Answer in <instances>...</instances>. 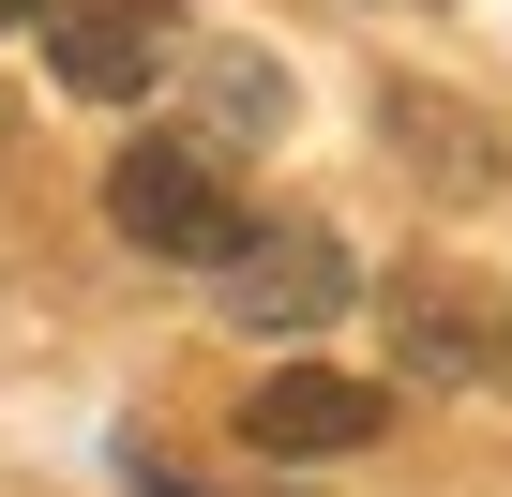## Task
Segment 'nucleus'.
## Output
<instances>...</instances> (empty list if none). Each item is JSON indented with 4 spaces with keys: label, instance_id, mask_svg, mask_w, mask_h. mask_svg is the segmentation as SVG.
<instances>
[{
    "label": "nucleus",
    "instance_id": "nucleus-1",
    "mask_svg": "<svg viewBox=\"0 0 512 497\" xmlns=\"http://www.w3.org/2000/svg\"><path fill=\"white\" fill-rule=\"evenodd\" d=\"M377 317H392V377H422V392H497L512 377V302L452 257L377 272Z\"/></svg>",
    "mask_w": 512,
    "mask_h": 497
},
{
    "label": "nucleus",
    "instance_id": "nucleus-2",
    "mask_svg": "<svg viewBox=\"0 0 512 497\" xmlns=\"http://www.w3.org/2000/svg\"><path fill=\"white\" fill-rule=\"evenodd\" d=\"M106 226L136 241V257H181V272H211L226 241H241L226 151H211V136H136V151H106Z\"/></svg>",
    "mask_w": 512,
    "mask_h": 497
},
{
    "label": "nucleus",
    "instance_id": "nucleus-3",
    "mask_svg": "<svg viewBox=\"0 0 512 497\" xmlns=\"http://www.w3.org/2000/svg\"><path fill=\"white\" fill-rule=\"evenodd\" d=\"M347 287H362V272H347V241L302 226V211H287V226H256V211H241V241L211 257V302H226L241 332H317V317H347Z\"/></svg>",
    "mask_w": 512,
    "mask_h": 497
},
{
    "label": "nucleus",
    "instance_id": "nucleus-4",
    "mask_svg": "<svg viewBox=\"0 0 512 497\" xmlns=\"http://www.w3.org/2000/svg\"><path fill=\"white\" fill-rule=\"evenodd\" d=\"M181 61V0H46V76L76 106H136Z\"/></svg>",
    "mask_w": 512,
    "mask_h": 497
},
{
    "label": "nucleus",
    "instance_id": "nucleus-5",
    "mask_svg": "<svg viewBox=\"0 0 512 497\" xmlns=\"http://www.w3.org/2000/svg\"><path fill=\"white\" fill-rule=\"evenodd\" d=\"M241 437L272 452V467H332V452H377L392 437V392L377 377H332V362H272L241 392Z\"/></svg>",
    "mask_w": 512,
    "mask_h": 497
},
{
    "label": "nucleus",
    "instance_id": "nucleus-6",
    "mask_svg": "<svg viewBox=\"0 0 512 497\" xmlns=\"http://www.w3.org/2000/svg\"><path fill=\"white\" fill-rule=\"evenodd\" d=\"M377 136L437 181V196H482L497 181V136H482V106H452V91H422V76H392L377 91Z\"/></svg>",
    "mask_w": 512,
    "mask_h": 497
},
{
    "label": "nucleus",
    "instance_id": "nucleus-7",
    "mask_svg": "<svg viewBox=\"0 0 512 497\" xmlns=\"http://www.w3.org/2000/svg\"><path fill=\"white\" fill-rule=\"evenodd\" d=\"M211 121L272 136V121H287V76H272V61H241V46H211Z\"/></svg>",
    "mask_w": 512,
    "mask_h": 497
},
{
    "label": "nucleus",
    "instance_id": "nucleus-8",
    "mask_svg": "<svg viewBox=\"0 0 512 497\" xmlns=\"http://www.w3.org/2000/svg\"><path fill=\"white\" fill-rule=\"evenodd\" d=\"M31 16H46V0H0V31H31Z\"/></svg>",
    "mask_w": 512,
    "mask_h": 497
}]
</instances>
